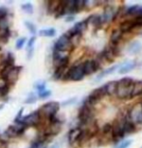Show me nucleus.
<instances>
[{
    "instance_id": "obj_1",
    "label": "nucleus",
    "mask_w": 142,
    "mask_h": 148,
    "mask_svg": "<svg viewBox=\"0 0 142 148\" xmlns=\"http://www.w3.org/2000/svg\"><path fill=\"white\" fill-rule=\"evenodd\" d=\"M135 80L131 77H124L117 81V88L115 96L120 100H128L132 98Z\"/></svg>"
},
{
    "instance_id": "obj_2",
    "label": "nucleus",
    "mask_w": 142,
    "mask_h": 148,
    "mask_svg": "<svg viewBox=\"0 0 142 148\" xmlns=\"http://www.w3.org/2000/svg\"><path fill=\"white\" fill-rule=\"evenodd\" d=\"M125 115H119L117 118L113 120L112 125V132H111V141L115 144H118L125 138V132L123 128V120Z\"/></svg>"
},
{
    "instance_id": "obj_3",
    "label": "nucleus",
    "mask_w": 142,
    "mask_h": 148,
    "mask_svg": "<svg viewBox=\"0 0 142 148\" xmlns=\"http://www.w3.org/2000/svg\"><path fill=\"white\" fill-rule=\"evenodd\" d=\"M85 77V74L83 72V69H82V64H78V66H73L65 72L63 76V80L65 81H75L78 82L83 80Z\"/></svg>"
},
{
    "instance_id": "obj_4",
    "label": "nucleus",
    "mask_w": 142,
    "mask_h": 148,
    "mask_svg": "<svg viewBox=\"0 0 142 148\" xmlns=\"http://www.w3.org/2000/svg\"><path fill=\"white\" fill-rule=\"evenodd\" d=\"M126 116L130 120L132 121L135 125H141L142 124V103H135L126 112Z\"/></svg>"
},
{
    "instance_id": "obj_5",
    "label": "nucleus",
    "mask_w": 142,
    "mask_h": 148,
    "mask_svg": "<svg viewBox=\"0 0 142 148\" xmlns=\"http://www.w3.org/2000/svg\"><path fill=\"white\" fill-rule=\"evenodd\" d=\"M15 122L19 125L22 126H31V125H36L40 122V112H33L31 114H29L25 116H20L15 118Z\"/></svg>"
},
{
    "instance_id": "obj_6",
    "label": "nucleus",
    "mask_w": 142,
    "mask_h": 148,
    "mask_svg": "<svg viewBox=\"0 0 142 148\" xmlns=\"http://www.w3.org/2000/svg\"><path fill=\"white\" fill-rule=\"evenodd\" d=\"M75 47L71 42V40L69 38H68L66 35L63 34L62 36H60L57 40L54 42V50L56 51H59L61 53H65L67 51H71V50H73Z\"/></svg>"
},
{
    "instance_id": "obj_7",
    "label": "nucleus",
    "mask_w": 142,
    "mask_h": 148,
    "mask_svg": "<svg viewBox=\"0 0 142 148\" xmlns=\"http://www.w3.org/2000/svg\"><path fill=\"white\" fill-rule=\"evenodd\" d=\"M102 66L98 62L96 59H89L86 60L84 63H82V69H83V72L85 76L87 75H92L93 73L99 71L102 69Z\"/></svg>"
},
{
    "instance_id": "obj_8",
    "label": "nucleus",
    "mask_w": 142,
    "mask_h": 148,
    "mask_svg": "<svg viewBox=\"0 0 142 148\" xmlns=\"http://www.w3.org/2000/svg\"><path fill=\"white\" fill-rule=\"evenodd\" d=\"M59 108H60V104H59L58 102H49L44 105L43 107L40 109L39 112L46 115V116L49 118L50 116L55 115L57 114V112L59 111Z\"/></svg>"
},
{
    "instance_id": "obj_9",
    "label": "nucleus",
    "mask_w": 142,
    "mask_h": 148,
    "mask_svg": "<svg viewBox=\"0 0 142 148\" xmlns=\"http://www.w3.org/2000/svg\"><path fill=\"white\" fill-rule=\"evenodd\" d=\"M115 9L113 5L109 4L108 1H106V4L105 5V9H103V13L100 16H102V20L103 24L106 23L112 22V18H113V14H114Z\"/></svg>"
},
{
    "instance_id": "obj_10",
    "label": "nucleus",
    "mask_w": 142,
    "mask_h": 148,
    "mask_svg": "<svg viewBox=\"0 0 142 148\" xmlns=\"http://www.w3.org/2000/svg\"><path fill=\"white\" fill-rule=\"evenodd\" d=\"M25 131V127L22 125H11L9 128L6 130L5 135L9 138H16L17 136L21 135Z\"/></svg>"
},
{
    "instance_id": "obj_11",
    "label": "nucleus",
    "mask_w": 142,
    "mask_h": 148,
    "mask_svg": "<svg viewBox=\"0 0 142 148\" xmlns=\"http://www.w3.org/2000/svg\"><path fill=\"white\" fill-rule=\"evenodd\" d=\"M86 21L88 23V25L91 24L95 29H100L102 26L103 25L102 16L97 14H91V16H89L86 18Z\"/></svg>"
},
{
    "instance_id": "obj_12",
    "label": "nucleus",
    "mask_w": 142,
    "mask_h": 148,
    "mask_svg": "<svg viewBox=\"0 0 142 148\" xmlns=\"http://www.w3.org/2000/svg\"><path fill=\"white\" fill-rule=\"evenodd\" d=\"M136 126L135 124L129 119L128 117L124 116V120H123V128H124V132H125V135H132L134 133L136 132Z\"/></svg>"
},
{
    "instance_id": "obj_13",
    "label": "nucleus",
    "mask_w": 142,
    "mask_h": 148,
    "mask_svg": "<svg viewBox=\"0 0 142 148\" xmlns=\"http://www.w3.org/2000/svg\"><path fill=\"white\" fill-rule=\"evenodd\" d=\"M123 40V33L121 32L119 28L114 29L111 32L110 37H109V42L112 44H118L120 45V42Z\"/></svg>"
},
{
    "instance_id": "obj_14",
    "label": "nucleus",
    "mask_w": 142,
    "mask_h": 148,
    "mask_svg": "<svg viewBox=\"0 0 142 148\" xmlns=\"http://www.w3.org/2000/svg\"><path fill=\"white\" fill-rule=\"evenodd\" d=\"M80 133H81L80 127H76V128L71 129L69 131V134H68V140H69V143L71 144L76 143Z\"/></svg>"
},
{
    "instance_id": "obj_15",
    "label": "nucleus",
    "mask_w": 142,
    "mask_h": 148,
    "mask_svg": "<svg viewBox=\"0 0 142 148\" xmlns=\"http://www.w3.org/2000/svg\"><path fill=\"white\" fill-rule=\"evenodd\" d=\"M106 92V96L112 97L115 96L116 93V88H117V81H109L106 84L103 85Z\"/></svg>"
},
{
    "instance_id": "obj_16",
    "label": "nucleus",
    "mask_w": 142,
    "mask_h": 148,
    "mask_svg": "<svg viewBox=\"0 0 142 148\" xmlns=\"http://www.w3.org/2000/svg\"><path fill=\"white\" fill-rule=\"evenodd\" d=\"M69 62H70V57L68 55H63L62 57H60L58 60H56L53 62L54 66L56 69L58 67H67L68 64H69Z\"/></svg>"
},
{
    "instance_id": "obj_17",
    "label": "nucleus",
    "mask_w": 142,
    "mask_h": 148,
    "mask_svg": "<svg viewBox=\"0 0 142 148\" xmlns=\"http://www.w3.org/2000/svg\"><path fill=\"white\" fill-rule=\"evenodd\" d=\"M20 70H21V66H13L6 77V81H15L17 78Z\"/></svg>"
},
{
    "instance_id": "obj_18",
    "label": "nucleus",
    "mask_w": 142,
    "mask_h": 148,
    "mask_svg": "<svg viewBox=\"0 0 142 148\" xmlns=\"http://www.w3.org/2000/svg\"><path fill=\"white\" fill-rule=\"evenodd\" d=\"M107 47H108V49L110 50V52L112 53V55L114 56V58L120 57V56L122 55V48H121V46L118 45V44H112L110 42H108Z\"/></svg>"
},
{
    "instance_id": "obj_19",
    "label": "nucleus",
    "mask_w": 142,
    "mask_h": 148,
    "mask_svg": "<svg viewBox=\"0 0 142 148\" xmlns=\"http://www.w3.org/2000/svg\"><path fill=\"white\" fill-rule=\"evenodd\" d=\"M135 66H136V64L134 63H127V64H124L123 66H120L119 70H118V72L120 74H126V73H129L131 72L132 70H134L135 69Z\"/></svg>"
},
{
    "instance_id": "obj_20",
    "label": "nucleus",
    "mask_w": 142,
    "mask_h": 148,
    "mask_svg": "<svg viewBox=\"0 0 142 148\" xmlns=\"http://www.w3.org/2000/svg\"><path fill=\"white\" fill-rule=\"evenodd\" d=\"M118 67H119V66H109L107 67V69H105V70H103L102 72H100V74H99V75L97 76L96 80H100L103 79V77L107 76V75H110V74L113 73L115 70H116Z\"/></svg>"
},
{
    "instance_id": "obj_21",
    "label": "nucleus",
    "mask_w": 142,
    "mask_h": 148,
    "mask_svg": "<svg viewBox=\"0 0 142 148\" xmlns=\"http://www.w3.org/2000/svg\"><path fill=\"white\" fill-rule=\"evenodd\" d=\"M39 35L41 37H54L56 35V30L54 28H47V29H43V30L39 31Z\"/></svg>"
},
{
    "instance_id": "obj_22",
    "label": "nucleus",
    "mask_w": 142,
    "mask_h": 148,
    "mask_svg": "<svg viewBox=\"0 0 142 148\" xmlns=\"http://www.w3.org/2000/svg\"><path fill=\"white\" fill-rule=\"evenodd\" d=\"M47 9H48V12L50 14H55L56 11L59 7V4H60V1H48L47 2Z\"/></svg>"
},
{
    "instance_id": "obj_23",
    "label": "nucleus",
    "mask_w": 142,
    "mask_h": 148,
    "mask_svg": "<svg viewBox=\"0 0 142 148\" xmlns=\"http://www.w3.org/2000/svg\"><path fill=\"white\" fill-rule=\"evenodd\" d=\"M66 69L67 67H58V69H55L54 74H53V78L55 80H60L63 78L65 72H66Z\"/></svg>"
},
{
    "instance_id": "obj_24",
    "label": "nucleus",
    "mask_w": 142,
    "mask_h": 148,
    "mask_svg": "<svg viewBox=\"0 0 142 148\" xmlns=\"http://www.w3.org/2000/svg\"><path fill=\"white\" fill-rule=\"evenodd\" d=\"M141 49V44L138 41H135V42H132L130 46V53L131 54H135V53L139 52V50Z\"/></svg>"
},
{
    "instance_id": "obj_25",
    "label": "nucleus",
    "mask_w": 142,
    "mask_h": 148,
    "mask_svg": "<svg viewBox=\"0 0 142 148\" xmlns=\"http://www.w3.org/2000/svg\"><path fill=\"white\" fill-rule=\"evenodd\" d=\"M14 63H15L14 56L12 53H9L7 55V57H6L4 60V67L5 66H14Z\"/></svg>"
},
{
    "instance_id": "obj_26",
    "label": "nucleus",
    "mask_w": 142,
    "mask_h": 148,
    "mask_svg": "<svg viewBox=\"0 0 142 148\" xmlns=\"http://www.w3.org/2000/svg\"><path fill=\"white\" fill-rule=\"evenodd\" d=\"M24 25L26 26V28L28 29V31L30 32V33L33 35V36H35L36 35V32H37V30H36V26H35L33 23L32 22H30V21H24Z\"/></svg>"
},
{
    "instance_id": "obj_27",
    "label": "nucleus",
    "mask_w": 142,
    "mask_h": 148,
    "mask_svg": "<svg viewBox=\"0 0 142 148\" xmlns=\"http://www.w3.org/2000/svg\"><path fill=\"white\" fill-rule=\"evenodd\" d=\"M132 140H122L121 143H119L117 144L115 148H128L130 147V145L132 144Z\"/></svg>"
},
{
    "instance_id": "obj_28",
    "label": "nucleus",
    "mask_w": 142,
    "mask_h": 148,
    "mask_svg": "<svg viewBox=\"0 0 142 148\" xmlns=\"http://www.w3.org/2000/svg\"><path fill=\"white\" fill-rule=\"evenodd\" d=\"M35 88H37L38 91L40 92H43V91L46 90V83L44 81H38L36 83V85H35Z\"/></svg>"
},
{
    "instance_id": "obj_29",
    "label": "nucleus",
    "mask_w": 142,
    "mask_h": 148,
    "mask_svg": "<svg viewBox=\"0 0 142 148\" xmlns=\"http://www.w3.org/2000/svg\"><path fill=\"white\" fill-rule=\"evenodd\" d=\"M21 9L27 14L33 13V6H32V4H30V3H26V4L21 5Z\"/></svg>"
},
{
    "instance_id": "obj_30",
    "label": "nucleus",
    "mask_w": 142,
    "mask_h": 148,
    "mask_svg": "<svg viewBox=\"0 0 142 148\" xmlns=\"http://www.w3.org/2000/svg\"><path fill=\"white\" fill-rule=\"evenodd\" d=\"M26 38L25 37L24 38H19V40H17V43H16V48L17 49H21L22 47H23V45H24V43L26 42Z\"/></svg>"
},
{
    "instance_id": "obj_31",
    "label": "nucleus",
    "mask_w": 142,
    "mask_h": 148,
    "mask_svg": "<svg viewBox=\"0 0 142 148\" xmlns=\"http://www.w3.org/2000/svg\"><path fill=\"white\" fill-rule=\"evenodd\" d=\"M8 20L5 17H1L0 18V30H5V29H8Z\"/></svg>"
},
{
    "instance_id": "obj_32",
    "label": "nucleus",
    "mask_w": 142,
    "mask_h": 148,
    "mask_svg": "<svg viewBox=\"0 0 142 148\" xmlns=\"http://www.w3.org/2000/svg\"><path fill=\"white\" fill-rule=\"evenodd\" d=\"M37 101V97H36V95H35L34 93H32V94H30L28 97H27V99L25 100V104H32V103H35Z\"/></svg>"
},
{
    "instance_id": "obj_33",
    "label": "nucleus",
    "mask_w": 142,
    "mask_h": 148,
    "mask_svg": "<svg viewBox=\"0 0 142 148\" xmlns=\"http://www.w3.org/2000/svg\"><path fill=\"white\" fill-rule=\"evenodd\" d=\"M8 92H9V86L7 84H5L4 86L0 87V94H1V96L7 95Z\"/></svg>"
},
{
    "instance_id": "obj_34",
    "label": "nucleus",
    "mask_w": 142,
    "mask_h": 148,
    "mask_svg": "<svg viewBox=\"0 0 142 148\" xmlns=\"http://www.w3.org/2000/svg\"><path fill=\"white\" fill-rule=\"evenodd\" d=\"M51 95V91L50 90H45L43 92H40L39 93V97L41 99H46V98H48V97Z\"/></svg>"
},
{
    "instance_id": "obj_35",
    "label": "nucleus",
    "mask_w": 142,
    "mask_h": 148,
    "mask_svg": "<svg viewBox=\"0 0 142 148\" xmlns=\"http://www.w3.org/2000/svg\"><path fill=\"white\" fill-rule=\"evenodd\" d=\"M35 40H36V37L35 36H33L32 37L30 40H29V41H28V44H27V47H28V49L29 48H32L33 47V45H34V42H35Z\"/></svg>"
},
{
    "instance_id": "obj_36",
    "label": "nucleus",
    "mask_w": 142,
    "mask_h": 148,
    "mask_svg": "<svg viewBox=\"0 0 142 148\" xmlns=\"http://www.w3.org/2000/svg\"><path fill=\"white\" fill-rule=\"evenodd\" d=\"M7 16V10L4 8H0V18L1 17H5Z\"/></svg>"
},
{
    "instance_id": "obj_37",
    "label": "nucleus",
    "mask_w": 142,
    "mask_h": 148,
    "mask_svg": "<svg viewBox=\"0 0 142 148\" xmlns=\"http://www.w3.org/2000/svg\"><path fill=\"white\" fill-rule=\"evenodd\" d=\"M76 97H73V98H72V99H69V100H67V101L63 102V106H67L68 104H72V103L76 102Z\"/></svg>"
},
{
    "instance_id": "obj_38",
    "label": "nucleus",
    "mask_w": 142,
    "mask_h": 148,
    "mask_svg": "<svg viewBox=\"0 0 142 148\" xmlns=\"http://www.w3.org/2000/svg\"><path fill=\"white\" fill-rule=\"evenodd\" d=\"M75 20V16H68L66 17V22H72Z\"/></svg>"
},
{
    "instance_id": "obj_39",
    "label": "nucleus",
    "mask_w": 142,
    "mask_h": 148,
    "mask_svg": "<svg viewBox=\"0 0 142 148\" xmlns=\"http://www.w3.org/2000/svg\"><path fill=\"white\" fill-rule=\"evenodd\" d=\"M33 53H34V48H29L28 49V59H31V57L33 56Z\"/></svg>"
},
{
    "instance_id": "obj_40",
    "label": "nucleus",
    "mask_w": 142,
    "mask_h": 148,
    "mask_svg": "<svg viewBox=\"0 0 142 148\" xmlns=\"http://www.w3.org/2000/svg\"><path fill=\"white\" fill-rule=\"evenodd\" d=\"M50 148H59V145H58L57 143H56V144H53V145L50 147Z\"/></svg>"
},
{
    "instance_id": "obj_41",
    "label": "nucleus",
    "mask_w": 142,
    "mask_h": 148,
    "mask_svg": "<svg viewBox=\"0 0 142 148\" xmlns=\"http://www.w3.org/2000/svg\"><path fill=\"white\" fill-rule=\"evenodd\" d=\"M4 108V105H2V106H0V110H1V109H3Z\"/></svg>"
},
{
    "instance_id": "obj_42",
    "label": "nucleus",
    "mask_w": 142,
    "mask_h": 148,
    "mask_svg": "<svg viewBox=\"0 0 142 148\" xmlns=\"http://www.w3.org/2000/svg\"><path fill=\"white\" fill-rule=\"evenodd\" d=\"M0 96H1V94H0Z\"/></svg>"
}]
</instances>
